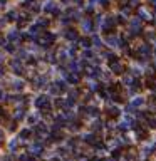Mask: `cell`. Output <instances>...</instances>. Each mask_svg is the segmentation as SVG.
<instances>
[{"label":"cell","instance_id":"9c48e42d","mask_svg":"<svg viewBox=\"0 0 156 161\" xmlns=\"http://www.w3.org/2000/svg\"><path fill=\"white\" fill-rule=\"evenodd\" d=\"M109 42H111V45H116V42H118V40L114 39V37H111V39H109Z\"/></svg>","mask_w":156,"mask_h":161},{"label":"cell","instance_id":"7a4b0ae2","mask_svg":"<svg viewBox=\"0 0 156 161\" xmlns=\"http://www.w3.org/2000/svg\"><path fill=\"white\" fill-rule=\"evenodd\" d=\"M129 27H131V32H136V34H139V32H141V19H139V17L133 19Z\"/></svg>","mask_w":156,"mask_h":161},{"label":"cell","instance_id":"8992f818","mask_svg":"<svg viewBox=\"0 0 156 161\" xmlns=\"http://www.w3.org/2000/svg\"><path fill=\"white\" fill-rule=\"evenodd\" d=\"M124 82H126V84H131V82H133V77H131V76H126V77H124ZM133 84H134V82H133Z\"/></svg>","mask_w":156,"mask_h":161},{"label":"cell","instance_id":"5b68a950","mask_svg":"<svg viewBox=\"0 0 156 161\" xmlns=\"http://www.w3.org/2000/svg\"><path fill=\"white\" fill-rule=\"evenodd\" d=\"M143 103H144V99H143V97H136L134 101H133V104H131V106H133V108H138V106H141Z\"/></svg>","mask_w":156,"mask_h":161},{"label":"cell","instance_id":"30bf717a","mask_svg":"<svg viewBox=\"0 0 156 161\" xmlns=\"http://www.w3.org/2000/svg\"><path fill=\"white\" fill-rule=\"evenodd\" d=\"M138 2H139V0H131V3H129V5L134 7V5H138Z\"/></svg>","mask_w":156,"mask_h":161},{"label":"cell","instance_id":"7c38bea8","mask_svg":"<svg viewBox=\"0 0 156 161\" xmlns=\"http://www.w3.org/2000/svg\"><path fill=\"white\" fill-rule=\"evenodd\" d=\"M154 71H156V62H154Z\"/></svg>","mask_w":156,"mask_h":161},{"label":"cell","instance_id":"277c9868","mask_svg":"<svg viewBox=\"0 0 156 161\" xmlns=\"http://www.w3.org/2000/svg\"><path fill=\"white\" fill-rule=\"evenodd\" d=\"M136 134H138V138H139V139H146V136H148V133H146L144 129H141L139 126H136Z\"/></svg>","mask_w":156,"mask_h":161},{"label":"cell","instance_id":"6da1fadb","mask_svg":"<svg viewBox=\"0 0 156 161\" xmlns=\"http://www.w3.org/2000/svg\"><path fill=\"white\" fill-rule=\"evenodd\" d=\"M138 17H139L141 20H151V19H153V15H151V13L146 10L144 7H139V8H138Z\"/></svg>","mask_w":156,"mask_h":161},{"label":"cell","instance_id":"ba28073f","mask_svg":"<svg viewBox=\"0 0 156 161\" xmlns=\"http://www.w3.org/2000/svg\"><path fill=\"white\" fill-rule=\"evenodd\" d=\"M118 114H119V111H118L116 108H113V109H111V116H118Z\"/></svg>","mask_w":156,"mask_h":161},{"label":"cell","instance_id":"8fae6325","mask_svg":"<svg viewBox=\"0 0 156 161\" xmlns=\"http://www.w3.org/2000/svg\"><path fill=\"white\" fill-rule=\"evenodd\" d=\"M151 5H153V7L156 8V0H151Z\"/></svg>","mask_w":156,"mask_h":161},{"label":"cell","instance_id":"52a82bcc","mask_svg":"<svg viewBox=\"0 0 156 161\" xmlns=\"http://www.w3.org/2000/svg\"><path fill=\"white\" fill-rule=\"evenodd\" d=\"M148 123H149V126H151V128H156V119H154V118H151Z\"/></svg>","mask_w":156,"mask_h":161},{"label":"cell","instance_id":"3957f363","mask_svg":"<svg viewBox=\"0 0 156 161\" xmlns=\"http://www.w3.org/2000/svg\"><path fill=\"white\" fill-rule=\"evenodd\" d=\"M111 69H113L114 72H116V74H121V72H123V66H121V64H119L118 61H113V64H111Z\"/></svg>","mask_w":156,"mask_h":161}]
</instances>
